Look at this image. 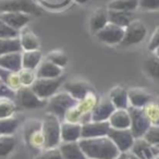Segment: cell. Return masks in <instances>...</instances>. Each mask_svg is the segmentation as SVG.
Here are the masks:
<instances>
[{
    "mask_svg": "<svg viewBox=\"0 0 159 159\" xmlns=\"http://www.w3.org/2000/svg\"><path fill=\"white\" fill-rule=\"evenodd\" d=\"M79 144L89 159H117L121 154L108 136L81 139Z\"/></svg>",
    "mask_w": 159,
    "mask_h": 159,
    "instance_id": "1",
    "label": "cell"
},
{
    "mask_svg": "<svg viewBox=\"0 0 159 159\" xmlns=\"http://www.w3.org/2000/svg\"><path fill=\"white\" fill-rule=\"evenodd\" d=\"M42 131L45 137V148L58 147L61 144V121L55 115L46 113L42 121Z\"/></svg>",
    "mask_w": 159,
    "mask_h": 159,
    "instance_id": "2",
    "label": "cell"
},
{
    "mask_svg": "<svg viewBox=\"0 0 159 159\" xmlns=\"http://www.w3.org/2000/svg\"><path fill=\"white\" fill-rule=\"evenodd\" d=\"M77 100L74 99L72 96L66 92H60L56 93L51 96L47 102V112L52 113L57 118H59L60 121L64 119V116L68 112L69 109L74 107L76 105Z\"/></svg>",
    "mask_w": 159,
    "mask_h": 159,
    "instance_id": "3",
    "label": "cell"
},
{
    "mask_svg": "<svg viewBox=\"0 0 159 159\" xmlns=\"http://www.w3.org/2000/svg\"><path fill=\"white\" fill-rule=\"evenodd\" d=\"M64 77L59 76L55 79H36L35 82L32 84L31 89L39 98L48 100L53 96L60 87L63 85Z\"/></svg>",
    "mask_w": 159,
    "mask_h": 159,
    "instance_id": "4",
    "label": "cell"
},
{
    "mask_svg": "<svg viewBox=\"0 0 159 159\" xmlns=\"http://www.w3.org/2000/svg\"><path fill=\"white\" fill-rule=\"evenodd\" d=\"M128 110L131 117V132L135 137V139H142L152 128V124H150L148 118L146 117L143 108H135V107L130 106Z\"/></svg>",
    "mask_w": 159,
    "mask_h": 159,
    "instance_id": "5",
    "label": "cell"
},
{
    "mask_svg": "<svg viewBox=\"0 0 159 159\" xmlns=\"http://www.w3.org/2000/svg\"><path fill=\"white\" fill-rule=\"evenodd\" d=\"M2 12H22L30 16L42 14L34 0H0V13Z\"/></svg>",
    "mask_w": 159,
    "mask_h": 159,
    "instance_id": "6",
    "label": "cell"
},
{
    "mask_svg": "<svg viewBox=\"0 0 159 159\" xmlns=\"http://www.w3.org/2000/svg\"><path fill=\"white\" fill-rule=\"evenodd\" d=\"M147 35V27L141 20L134 19L128 26L124 29V36L122 39V46H133L142 43Z\"/></svg>",
    "mask_w": 159,
    "mask_h": 159,
    "instance_id": "7",
    "label": "cell"
},
{
    "mask_svg": "<svg viewBox=\"0 0 159 159\" xmlns=\"http://www.w3.org/2000/svg\"><path fill=\"white\" fill-rule=\"evenodd\" d=\"M16 98L19 105L25 109H40L47 106L48 100L39 98L31 86H22L19 91L16 92Z\"/></svg>",
    "mask_w": 159,
    "mask_h": 159,
    "instance_id": "8",
    "label": "cell"
},
{
    "mask_svg": "<svg viewBox=\"0 0 159 159\" xmlns=\"http://www.w3.org/2000/svg\"><path fill=\"white\" fill-rule=\"evenodd\" d=\"M107 136L115 143L120 152H129L135 142V137L133 136L130 129L118 130L110 128Z\"/></svg>",
    "mask_w": 159,
    "mask_h": 159,
    "instance_id": "9",
    "label": "cell"
},
{
    "mask_svg": "<svg viewBox=\"0 0 159 159\" xmlns=\"http://www.w3.org/2000/svg\"><path fill=\"white\" fill-rule=\"evenodd\" d=\"M95 35L97 39L102 43L108 45H118L121 44L122 39H123L124 29L113 24V23L108 22Z\"/></svg>",
    "mask_w": 159,
    "mask_h": 159,
    "instance_id": "10",
    "label": "cell"
},
{
    "mask_svg": "<svg viewBox=\"0 0 159 159\" xmlns=\"http://www.w3.org/2000/svg\"><path fill=\"white\" fill-rule=\"evenodd\" d=\"M25 141L35 149H44L45 137L42 131V122L30 121L25 126Z\"/></svg>",
    "mask_w": 159,
    "mask_h": 159,
    "instance_id": "11",
    "label": "cell"
},
{
    "mask_svg": "<svg viewBox=\"0 0 159 159\" xmlns=\"http://www.w3.org/2000/svg\"><path fill=\"white\" fill-rule=\"evenodd\" d=\"M108 121H89L82 124V139H96L107 136L110 130Z\"/></svg>",
    "mask_w": 159,
    "mask_h": 159,
    "instance_id": "12",
    "label": "cell"
},
{
    "mask_svg": "<svg viewBox=\"0 0 159 159\" xmlns=\"http://www.w3.org/2000/svg\"><path fill=\"white\" fill-rule=\"evenodd\" d=\"M115 110L116 107L109 97L98 98L97 105L92 112V121H108Z\"/></svg>",
    "mask_w": 159,
    "mask_h": 159,
    "instance_id": "13",
    "label": "cell"
},
{
    "mask_svg": "<svg viewBox=\"0 0 159 159\" xmlns=\"http://www.w3.org/2000/svg\"><path fill=\"white\" fill-rule=\"evenodd\" d=\"M64 92L69 93L74 99L81 100L85 97L89 93L93 92L91 85L85 81H80V80H73L63 83Z\"/></svg>",
    "mask_w": 159,
    "mask_h": 159,
    "instance_id": "14",
    "label": "cell"
},
{
    "mask_svg": "<svg viewBox=\"0 0 159 159\" xmlns=\"http://www.w3.org/2000/svg\"><path fill=\"white\" fill-rule=\"evenodd\" d=\"M0 20L10 27L20 32L31 20V16L22 12H2L0 13Z\"/></svg>",
    "mask_w": 159,
    "mask_h": 159,
    "instance_id": "15",
    "label": "cell"
},
{
    "mask_svg": "<svg viewBox=\"0 0 159 159\" xmlns=\"http://www.w3.org/2000/svg\"><path fill=\"white\" fill-rule=\"evenodd\" d=\"M82 139V124L61 122V143L79 142Z\"/></svg>",
    "mask_w": 159,
    "mask_h": 159,
    "instance_id": "16",
    "label": "cell"
},
{
    "mask_svg": "<svg viewBox=\"0 0 159 159\" xmlns=\"http://www.w3.org/2000/svg\"><path fill=\"white\" fill-rule=\"evenodd\" d=\"M19 33H20L19 34V39H20L21 47H22L23 51L37 50V49H39V38L33 33V31L30 27H23Z\"/></svg>",
    "mask_w": 159,
    "mask_h": 159,
    "instance_id": "17",
    "label": "cell"
},
{
    "mask_svg": "<svg viewBox=\"0 0 159 159\" xmlns=\"http://www.w3.org/2000/svg\"><path fill=\"white\" fill-rule=\"evenodd\" d=\"M129 104L135 108H144L149 102L152 100V96L143 89H128Z\"/></svg>",
    "mask_w": 159,
    "mask_h": 159,
    "instance_id": "18",
    "label": "cell"
},
{
    "mask_svg": "<svg viewBox=\"0 0 159 159\" xmlns=\"http://www.w3.org/2000/svg\"><path fill=\"white\" fill-rule=\"evenodd\" d=\"M62 75V68L56 66L49 60H42L38 68L36 69L37 79H55Z\"/></svg>",
    "mask_w": 159,
    "mask_h": 159,
    "instance_id": "19",
    "label": "cell"
},
{
    "mask_svg": "<svg viewBox=\"0 0 159 159\" xmlns=\"http://www.w3.org/2000/svg\"><path fill=\"white\" fill-rule=\"evenodd\" d=\"M112 129L125 130L131 126V117L128 109H116L108 120Z\"/></svg>",
    "mask_w": 159,
    "mask_h": 159,
    "instance_id": "20",
    "label": "cell"
},
{
    "mask_svg": "<svg viewBox=\"0 0 159 159\" xmlns=\"http://www.w3.org/2000/svg\"><path fill=\"white\" fill-rule=\"evenodd\" d=\"M0 68L12 72H19L22 69V51L0 56Z\"/></svg>",
    "mask_w": 159,
    "mask_h": 159,
    "instance_id": "21",
    "label": "cell"
},
{
    "mask_svg": "<svg viewBox=\"0 0 159 159\" xmlns=\"http://www.w3.org/2000/svg\"><path fill=\"white\" fill-rule=\"evenodd\" d=\"M108 97L113 104V106L116 107V109H128L130 107L128 89L120 86V85L111 89Z\"/></svg>",
    "mask_w": 159,
    "mask_h": 159,
    "instance_id": "22",
    "label": "cell"
},
{
    "mask_svg": "<svg viewBox=\"0 0 159 159\" xmlns=\"http://www.w3.org/2000/svg\"><path fill=\"white\" fill-rule=\"evenodd\" d=\"M58 147L61 152L63 159H87L79 142L61 143Z\"/></svg>",
    "mask_w": 159,
    "mask_h": 159,
    "instance_id": "23",
    "label": "cell"
},
{
    "mask_svg": "<svg viewBox=\"0 0 159 159\" xmlns=\"http://www.w3.org/2000/svg\"><path fill=\"white\" fill-rule=\"evenodd\" d=\"M108 22V9L104 7H99L92 13L91 19H89V29L93 33L96 34Z\"/></svg>",
    "mask_w": 159,
    "mask_h": 159,
    "instance_id": "24",
    "label": "cell"
},
{
    "mask_svg": "<svg viewBox=\"0 0 159 159\" xmlns=\"http://www.w3.org/2000/svg\"><path fill=\"white\" fill-rule=\"evenodd\" d=\"M129 152H132L133 155H135L141 159H155L152 145L144 137L135 139L134 144Z\"/></svg>",
    "mask_w": 159,
    "mask_h": 159,
    "instance_id": "25",
    "label": "cell"
},
{
    "mask_svg": "<svg viewBox=\"0 0 159 159\" xmlns=\"http://www.w3.org/2000/svg\"><path fill=\"white\" fill-rule=\"evenodd\" d=\"M43 60V55L37 50H27L22 52V68L36 70Z\"/></svg>",
    "mask_w": 159,
    "mask_h": 159,
    "instance_id": "26",
    "label": "cell"
},
{
    "mask_svg": "<svg viewBox=\"0 0 159 159\" xmlns=\"http://www.w3.org/2000/svg\"><path fill=\"white\" fill-rule=\"evenodd\" d=\"M108 20L110 23H113L118 26L125 29L134 19H133L132 12L108 10Z\"/></svg>",
    "mask_w": 159,
    "mask_h": 159,
    "instance_id": "27",
    "label": "cell"
},
{
    "mask_svg": "<svg viewBox=\"0 0 159 159\" xmlns=\"http://www.w3.org/2000/svg\"><path fill=\"white\" fill-rule=\"evenodd\" d=\"M143 70L148 77L159 82V58L152 55L143 61Z\"/></svg>",
    "mask_w": 159,
    "mask_h": 159,
    "instance_id": "28",
    "label": "cell"
},
{
    "mask_svg": "<svg viewBox=\"0 0 159 159\" xmlns=\"http://www.w3.org/2000/svg\"><path fill=\"white\" fill-rule=\"evenodd\" d=\"M0 79H1V81L13 92L19 91V89L22 87L18 72H12V71H8V70L0 68Z\"/></svg>",
    "mask_w": 159,
    "mask_h": 159,
    "instance_id": "29",
    "label": "cell"
},
{
    "mask_svg": "<svg viewBox=\"0 0 159 159\" xmlns=\"http://www.w3.org/2000/svg\"><path fill=\"white\" fill-rule=\"evenodd\" d=\"M139 8V0H111L107 5L108 10L133 12Z\"/></svg>",
    "mask_w": 159,
    "mask_h": 159,
    "instance_id": "30",
    "label": "cell"
},
{
    "mask_svg": "<svg viewBox=\"0 0 159 159\" xmlns=\"http://www.w3.org/2000/svg\"><path fill=\"white\" fill-rule=\"evenodd\" d=\"M22 47L19 37L16 38H0V56L11 52H21Z\"/></svg>",
    "mask_w": 159,
    "mask_h": 159,
    "instance_id": "31",
    "label": "cell"
},
{
    "mask_svg": "<svg viewBox=\"0 0 159 159\" xmlns=\"http://www.w3.org/2000/svg\"><path fill=\"white\" fill-rule=\"evenodd\" d=\"M143 110L152 126H159V100L152 99L144 107Z\"/></svg>",
    "mask_w": 159,
    "mask_h": 159,
    "instance_id": "32",
    "label": "cell"
},
{
    "mask_svg": "<svg viewBox=\"0 0 159 159\" xmlns=\"http://www.w3.org/2000/svg\"><path fill=\"white\" fill-rule=\"evenodd\" d=\"M20 121L14 116L0 119V135H11L18 129Z\"/></svg>",
    "mask_w": 159,
    "mask_h": 159,
    "instance_id": "33",
    "label": "cell"
},
{
    "mask_svg": "<svg viewBox=\"0 0 159 159\" xmlns=\"http://www.w3.org/2000/svg\"><path fill=\"white\" fill-rule=\"evenodd\" d=\"M16 145V139L11 135H0V157H6L11 154Z\"/></svg>",
    "mask_w": 159,
    "mask_h": 159,
    "instance_id": "34",
    "label": "cell"
},
{
    "mask_svg": "<svg viewBox=\"0 0 159 159\" xmlns=\"http://www.w3.org/2000/svg\"><path fill=\"white\" fill-rule=\"evenodd\" d=\"M16 109L18 107L12 98L0 97V119L14 116Z\"/></svg>",
    "mask_w": 159,
    "mask_h": 159,
    "instance_id": "35",
    "label": "cell"
},
{
    "mask_svg": "<svg viewBox=\"0 0 159 159\" xmlns=\"http://www.w3.org/2000/svg\"><path fill=\"white\" fill-rule=\"evenodd\" d=\"M18 73L22 86H32V84L37 79V76H36V70L22 68Z\"/></svg>",
    "mask_w": 159,
    "mask_h": 159,
    "instance_id": "36",
    "label": "cell"
},
{
    "mask_svg": "<svg viewBox=\"0 0 159 159\" xmlns=\"http://www.w3.org/2000/svg\"><path fill=\"white\" fill-rule=\"evenodd\" d=\"M46 59L49 60V61H51L52 63H55L56 66H60V68H62V69L68 64V57H66V53L61 50L50 51V52L46 56Z\"/></svg>",
    "mask_w": 159,
    "mask_h": 159,
    "instance_id": "37",
    "label": "cell"
},
{
    "mask_svg": "<svg viewBox=\"0 0 159 159\" xmlns=\"http://www.w3.org/2000/svg\"><path fill=\"white\" fill-rule=\"evenodd\" d=\"M37 159H63L59 147L44 148Z\"/></svg>",
    "mask_w": 159,
    "mask_h": 159,
    "instance_id": "38",
    "label": "cell"
},
{
    "mask_svg": "<svg viewBox=\"0 0 159 159\" xmlns=\"http://www.w3.org/2000/svg\"><path fill=\"white\" fill-rule=\"evenodd\" d=\"M19 31L10 27L0 20V38H16L19 37Z\"/></svg>",
    "mask_w": 159,
    "mask_h": 159,
    "instance_id": "39",
    "label": "cell"
},
{
    "mask_svg": "<svg viewBox=\"0 0 159 159\" xmlns=\"http://www.w3.org/2000/svg\"><path fill=\"white\" fill-rule=\"evenodd\" d=\"M144 139L149 144H156L159 145V126H152L145 134Z\"/></svg>",
    "mask_w": 159,
    "mask_h": 159,
    "instance_id": "40",
    "label": "cell"
},
{
    "mask_svg": "<svg viewBox=\"0 0 159 159\" xmlns=\"http://www.w3.org/2000/svg\"><path fill=\"white\" fill-rule=\"evenodd\" d=\"M139 7L146 11L159 10V0H139Z\"/></svg>",
    "mask_w": 159,
    "mask_h": 159,
    "instance_id": "41",
    "label": "cell"
},
{
    "mask_svg": "<svg viewBox=\"0 0 159 159\" xmlns=\"http://www.w3.org/2000/svg\"><path fill=\"white\" fill-rule=\"evenodd\" d=\"M158 46H159V26L155 29L154 33H152V37H150L149 42H148V50L152 52Z\"/></svg>",
    "mask_w": 159,
    "mask_h": 159,
    "instance_id": "42",
    "label": "cell"
},
{
    "mask_svg": "<svg viewBox=\"0 0 159 159\" xmlns=\"http://www.w3.org/2000/svg\"><path fill=\"white\" fill-rule=\"evenodd\" d=\"M0 97H8L14 99L16 98V92L10 89L0 79Z\"/></svg>",
    "mask_w": 159,
    "mask_h": 159,
    "instance_id": "43",
    "label": "cell"
},
{
    "mask_svg": "<svg viewBox=\"0 0 159 159\" xmlns=\"http://www.w3.org/2000/svg\"><path fill=\"white\" fill-rule=\"evenodd\" d=\"M117 159H130V158H129L128 152H121V154H120V156L118 157Z\"/></svg>",
    "mask_w": 159,
    "mask_h": 159,
    "instance_id": "44",
    "label": "cell"
},
{
    "mask_svg": "<svg viewBox=\"0 0 159 159\" xmlns=\"http://www.w3.org/2000/svg\"><path fill=\"white\" fill-rule=\"evenodd\" d=\"M128 155H129V158H130V159H141V158H139L137 156H135V155H133L132 152H128Z\"/></svg>",
    "mask_w": 159,
    "mask_h": 159,
    "instance_id": "45",
    "label": "cell"
},
{
    "mask_svg": "<svg viewBox=\"0 0 159 159\" xmlns=\"http://www.w3.org/2000/svg\"><path fill=\"white\" fill-rule=\"evenodd\" d=\"M152 53H154V55H155V56H157V57H158V58H159V46H158V47H157V48H156V49H155V50H154V51H152Z\"/></svg>",
    "mask_w": 159,
    "mask_h": 159,
    "instance_id": "46",
    "label": "cell"
},
{
    "mask_svg": "<svg viewBox=\"0 0 159 159\" xmlns=\"http://www.w3.org/2000/svg\"><path fill=\"white\" fill-rule=\"evenodd\" d=\"M77 3H81V5H83V3H86L87 1H89V0H75Z\"/></svg>",
    "mask_w": 159,
    "mask_h": 159,
    "instance_id": "47",
    "label": "cell"
},
{
    "mask_svg": "<svg viewBox=\"0 0 159 159\" xmlns=\"http://www.w3.org/2000/svg\"><path fill=\"white\" fill-rule=\"evenodd\" d=\"M87 159H89V158H87Z\"/></svg>",
    "mask_w": 159,
    "mask_h": 159,
    "instance_id": "48",
    "label": "cell"
}]
</instances>
